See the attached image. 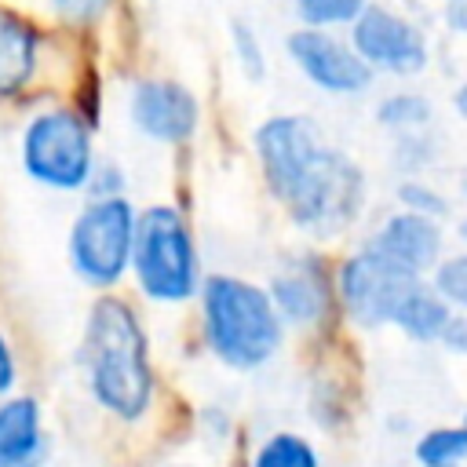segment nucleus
I'll use <instances>...</instances> for the list:
<instances>
[{
  "mask_svg": "<svg viewBox=\"0 0 467 467\" xmlns=\"http://www.w3.org/2000/svg\"><path fill=\"white\" fill-rule=\"evenodd\" d=\"M350 44L376 73L401 77V80L420 77L431 62L423 29L412 18H405L383 4H365L358 22L350 26Z\"/></svg>",
  "mask_w": 467,
  "mask_h": 467,
  "instance_id": "8",
  "label": "nucleus"
},
{
  "mask_svg": "<svg viewBox=\"0 0 467 467\" xmlns=\"http://www.w3.org/2000/svg\"><path fill=\"white\" fill-rule=\"evenodd\" d=\"M22 171L47 190H88L99 161L91 124L69 106H47L29 117L18 139Z\"/></svg>",
  "mask_w": 467,
  "mask_h": 467,
  "instance_id": "5",
  "label": "nucleus"
},
{
  "mask_svg": "<svg viewBox=\"0 0 467 467\" xmlns=\"http://www.w3.org/2000/svg\"><path fill=\"white\" fill-rule=\"evenodd\" d=\"M460 193H463V197H467V171H463V175H460Z\"/></svg>",
  "mask_w": 467,
  "mask_h": 467,
  "instance_id": "31",
  "label": "nucleus"
},
{
  "mask_svg": "<svg viewBox=\"0 0 467 467\" xmlns=\"http://www.w3.org/2000/svg\"><path fill=\"white\" fill-rule=\"evenodd\" d=\"M398 142H394V164L401 168V171H409V175H416V171H423L431 161H434V153H438V146H434V139L427 135V128H420V131H401V135H394Z\"/></svg>",
  "mask_w": 467,
  "mask_h": 467,
  "instance_id": "23",
  "label": "nucleus"
},
{
  "mask_svg": "<svg viewBox=\"0 0 467 467\" xmlns=\"http://www.w3.org/2000/svg\"><path fill=\"white\" fill-rule=\"evenodd\" d=\"M47 456L44 412L29 394L0 398V467H40Z\"/></svg>",
  "mask_w": 467,
  "mask_h": 467,
  "instance_id": "13",
  "label": "nucleus"
},
{
  "mask_svg": "<svg viewBox=\"0 0 467 467\" xmlns=\"http://www.w3.org/2000/svg\"><path fill=\"white\" fill-rule=\"evenodd\" d=\"M441 18H445V26L452 33L467 36V0H445L441 4Z\"/></svg>",
  "mask_w": 467,
  "mask_h": 467,
  "instance_id": "28",
  "label": "nucleus"
},
{
  "mask_svg": "<svg viewBox=\"0 0 467 467\" xmlns=\"http://www.w3.org/2000/svg\"><path fill=\"white\" fill-rule=\"evenodd\" d=\"M270 299L285 325L310 328L328 314L332 303V285L328 274L317 266V259H292L270 277Z\"/></svg>",
  "mask_w": 467,
  "mask_h": 467,
  "instance_id": "12",
  "label": "nucleus"
},
{
  "mask_svg": "<svg viewBox=\"0 0 467 467\" xmlns=\"http://www.w3.org/2000/svg\"><path fill=\"white\" fill-rule=\"evenodd\" d=\"M285 51L292 66L303 73V80L325 95H361L372 88L376 69L358 55L350 40L336 36V29L299 26L296 33H288Z\"/></svg>",
  "mask_w": 467,
  "mask_h": 467,
  "instance_id": "9",
  "label": "nucleus"
},
{
  "mask_svg": "<svg viewBox=\"0 0 467 467\" xmlns=\"http://www.w3.org/2000/svg\"><path fill=\"white\" fill-rule=\"evenodd\" d=\"M398 204L409 208V212H420V215H434V219H441V215L449 212L445 193H441L438 186H431L427 179H420V175L401 179V186H398Z\"/></svg>",
  "mask_w": 467,
  "mask_h": 467,
  "instance_id": "22",
  "label": "nucleus"
},
{
  "mask_svg": "<svg viewBox=\"0 0 467 467\" xmlns=\"http://www.w3.org/2000/svg\"><path fill=\"white\" fill-rule=\"evenodd\" d=\"M252 467H321V456L310 438L296 431H274L252 452Z\"/></svg>",
  "mask_w": 467,
  "mask_h": 467,
  "instance_id": "17",
  "label": "nucleus"
},
{
  "mask_svg": "<svg viewBox=\"0 0 467 467\" xmlns=\"http://www.w3.org/2000/svg\"><path fill=\"white\" fill-rule=\"evenodd\" d=\"M431 285H434L456 310L467 314V252L441 255V263L431 270Z\"/></svg>",
  "mask_w": 467,
  "mask_h": 467,
  "instance_id": "21",
  "label": "nucleus"
},
{
  "mask_svg": "<svg viewBox=\"0 0 467 467\" xmlns=\"http://www.w3.org/2000/svg\"><path fill=\"white\" fill-rule=\"evenodd\" d=\"M40 69V33L36 26L11 11L0 7V102L22 95Z\"/></svg>",
  "mask_w": 467,
  "mask_h": 467,
  "instance_id": "14",
  "label": "nucleus"
},
{
  "mask_svg": "<svg viewBox=\"0 0 467 467\" xmlns=\"http://www.w3.org/2000/svg\"><path fill=\"white\" fill-rule=\"evenodd\" d=\"M423 277L409 274L405 266L390 263L376 248L361 244L354 255H347L336 270V296L347 310V317L361 328L394 325V314L401 299L420 285Z\"/></svg>",
  "mask_w": 467,
  "mask_h": 467,
  "instance_id": "7",
  "label": "nucleus"
},
{
  "mask_svg": "<svg viewBox=\"0 0 467 467\" xmlns=\"http://www.w3.org/2000/svg\"><path fill=\"white\" fill-rule=\"evenodd\" d=\"M452 106H456V113L467 120V80L456 88V95H452Z\"/></svg>",
  "mask_w": 467,
  "mask_h": 467,
  "instance_id": "29",
  "label": "nucleus"
},
{
  "mask_svg": "<svg viewBox=\"0 0 467 467\" xmlns=\"http://www.w3.org/2000/svg\"><path fill=\"white\" fill-rule=\"evenodd\" d=\"M88 193L91 197H109V193H124V171L113 168V164H99L91 182H88Z\"/></svg>",
  "mask_w": 467,
  "mask_h": 467,
  "instance_id": "25",
  "label": "nucleus"
},
{
  "mask_svg": "<svg viewBox=\"0 0 467 467\" xmlns=\"http://www.w3.org/2000/svg\"><path fill=\"white\" fill-rule=\"evenodd\" d=\"M131 277L150 303L182 306L197 299L204 285L201 255H197L193 230L175 204H150L139 212Z\"/></svg>",
  "mask_w": 467,
  "mask_h": 467,
  "instance_id": "4",
  "label": "nucleus"
},
{
  "mask_svg": "<svg viewBox=\"0 0 467 467\" xmlns=\"http://www.w3.org/2000/svg\"><path fill=\"white\" fill-rule=\"evenodd\" d=\"M434 117L431 109V99L427 95H416V91H394V95H383L379 106H376V124L401 135V131H420L427 128Z\"/></svg>",
  "mask_w": 467,
  "mask_h": 467,
  "instance_id": "18",
  "label": "nucleus"
},
{
  "mask_svg": "<svg viewBox=\"0 0 467 467\" xmlns=\"http://www.w3.org/2000/svg\"><path fill=\"white\" fill-rule=\"evenodd\" d=\"M463 423H467V420H463Z\"/></svg>",
  "mask_w": 467,
  "mask_h": 467,
  "instance_id": "33",
  "label": "nucleus"
},
{
  "mask_svg": "<svg viewBox=\"0 0 467 467\" xmlns=\"http://www.w3.org/2000/svg\"><path fill=\"white\" fill-rule=\"evenodd\" d=\"M230 44H234V58H237V66H241V73L248 77V80H263L266 77V51H263V44H259V33H255V26H248V22H230Z\"/></svg>",
  "mask_w": 467,
  "mask_h": 467,
  "instance_id": "20",
  "label": "nucleus"
},
{
  "mask_svg": "<svg viewBox=\"0 0 467 467\" xmlns=\"http://www.w3.org/2000/svg\"><path fill=\"white\" fill-rule=\"evenodd\" d=\"M80 368L91 401L120 423H139L153 409L157 376L150 332L135 306L120 296H99L80 332Z\"/></svg>",
  "mask_w": 467,
  "mask_h": 467,
  "instance_id": "2",
  "label": "nucleus"
},
{
  "mask_svg": "<svg viewBox=\"0 0 467 467\" xmlns=\"http://www.w3.org/2000/svg\"><path fill=\"white\" fill-rule=\"evenodd\" d=\"M128 117L139 135L164 146H179L197 135L201 106L186 84L168 77H142L128 95Z\"/></svg>",
  "mask_w": 467,
  "mask_h": 467,
  "instance_id": "10",
  "label": "nucleus"
},
{
  "mask_svg": "<svg viewBox=\"0 0 467 467\" xmlns=\"http://www.w3.org/2000/svg\"><path fill=\"white\" fill-rule=\"evenodd\" d=\"M15 379H18V361H15V350H11L7 332L0 328V398H7L15 390Z\"/></svg>",
  "mask_w": 467,
  "mask_h": 467,
  "instance_id": "26",
  "label": "nucleus"
},
{
  "mask_svg": "<svg viewBox=\"0 0 467 467\" xmlns=\"http://www.w3.org/2000/svg\"><path fill=\"white\" fill-rule=\"evenodd\" d=\"M456 237L463 241V248H467V212L460 215V223H456Z\"/></svg>",
  "mask_w": 467,
  "mask_h": 467,
  "instance_id": "30",
  "label": "nucleus"
},
{
  "mask_svg": "<svg viewBox=\"0 0 467 467\" xmlns=\"http://www.w3.org/2000/svg\"><path fill=\"white\" fill-rule=\"evenodd\" d=\"M365 244L376 248L379 255H387L390 263L405 266L409 274L427 277V274L441 263L445 234H441V223H438L434 215H420V212L398 208V212H390V215L372 230V237H368Z\"/></svg>",
  "mask_w": 467,
  "mask_h": 467,
  "instance_id": "11",
  "label": "nucleus"
},
{
  "mask_svg": "<svg viewBox=\"0 0 467 467\" xmlns=\"http://www.w3.org/2000/svg\"><path fill=\"white\" fill-rule=\"evenodd\" d=\"M47 4L62 22H73V26H88L109 7V0H47Z\"/></svg>",
  "mask_w": 467,
  "mask_h": 467,
  "instance_id": "24",
  "label": "nucleus"
},
{
  "mask_svg": "<svg viewBox=\"0 0 467 467\" xmlns=\"http://www.w3.org/2000/svg\"><path fill=\"white\" fill-rule=\"evenodd\" d=\"M412 456L420 467H460L467 463V423L431 427L416 438Z\"/></svg>",
  "mask_w": 467,
  "mask_h": 467,
  "instance_id": "16",
  "label": "nucleus"
},
{
  "mask_svg": "<svg viewBox=\"0 0 467 467\" xmlns=\"http://www.w3.org/2000/svg\"><path fill=\"white\" fill-rule=\"evenodd\" d=\"M255 161L285 215L310 237L343 234L365 204V171L303 113H274L255 135Z\"/></svg>",
  "mask_w": 467,
  "mask_h": 467,
  "instance_id": "1",
  "label": "nucleus"
},
{
  "mask_svg": "<svg viewBox=\"0 0 467 467\" xmlns=\"http://www.w3.org/2000/svg\"><path fill=\"white\" fill-rule=\"evenodd\" d=\"M139 212L124 193L91 197L69 226V266L88 288H117L131 274Z\"/></svg>",
  "mask_w": 467,
  "mask_h": 467,
  "instance_id": "6",
  "label": "nucleus"
},
{
  "mask_svg": "<svg viewBox=\"0 0 467 467\" xmlns=\"http://www.w3.org/2000/svg\"><path fill=\"white\" fill-rule=\"evenodd\" d=\"M201 336L208 354L234 368H263L285 343V317L277 314L270 288L234 274H208L201 292Z\"/></svg>",
  "mask_w": 467,
  "mask_h": 467,
  "instance_id": "3",
  "label": "nucleus"
},
{
  "mask_svg": "<svg viewBox=\"0 0 467 467\" xmlns=\"http://www.w3.org/2000/svg\"><path fill=\"white\" fill-rule=\"evenodd\" d=\"M452 314H456V306L434 285H423L420 281L401 299V306L394 314V328L401 336H409L412 343H441V332H445V325H449Z\"/></svg>",
  "mask_w": 467,
  "mask_h": 467,
  "instance_id": "15",
  "label": "nucleus"
},
{
  "mask_svg": "<svg viewBox=\"0 0 467 467\" xmlns=\"http://www.w3.org/2000/svg\"><path fill=\"white\" fill-rule=\"evenodd\" d=\"M441 347H445L449 354H467V314H463V310H456V314L449 317V325H445V332H441Z\"/></svg>",
  "mask_w": 467,
  "mask_h": 467,
  "instance_id": "27",
  "label": "nucleus"
},
{
  "mask_svg": "<svg viewBox=\"0 0 467 467\" xmlns=\"http://www.w3.org/2000/svg\"><path fill=\"white\" fill-rule=\"evenodd\" d=\"M368 0H292L299 26L310 29H350Z\"/></svg>",
  "mask_w": 467,
  "mask_h": 467,
  "instance_id": "19",
  "label": "nucleus"
},
{
  "mask_svg": "<svg viewBox=\"0 0 467 467\" xmlns=\"http://www.w3.org/2000/svg\"><path fill=\"white\" fill-rule=\"evenodd\" d=\"M161 467H190V463H161Z\"/></svg>",
  "mask_w": 467,
  "mask_h": 467,
  "instance_id": "32",
  "label": "nucleus"
}]
</instances>
